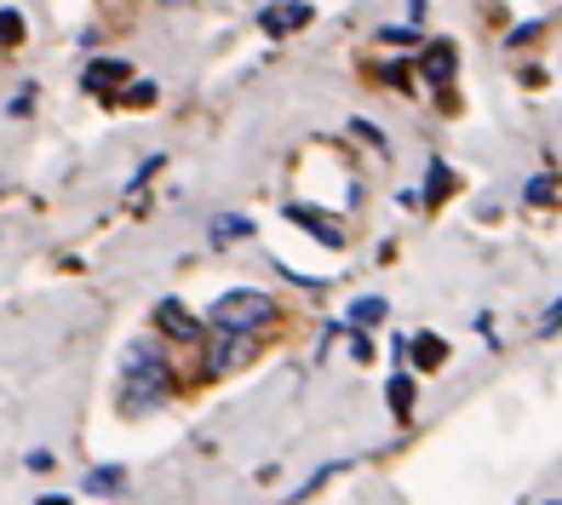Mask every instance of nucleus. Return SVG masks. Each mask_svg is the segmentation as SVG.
Instances as JSON below:
<instances>
[{
	"instance_id": "obj_1",
	"label": "nucleus",
	"mask_w": 562,
	"mask_h": 505,
	"mask_svg": "<svg viewBox=\"0 0 562 505\" xmlns=\"http://www.w3.org/2000/svg\"><path fill=\"white\" fill-rule=\"evenodd\" d=\"M172 396V362L161 345H133L126 350V379H121V408L126 414H149Z\"/></svg>"
},
{
	"instance_id": "obj_2",
	"label": "nucleus",
	"mask_w": 562,
	"mask_h": 505,
	"mask_svg": "<svg viewBox=\"0 0 562 505\" xmlns=\"http://www.w3.org/2000/svg\"><path fill=\"white\" fill-rule=\"evenodd\" d=\"M213 327H224V334H265V327L276 322V299L259 293V288H236V293H218V305L207 316Z\"/></svg>"
},
{
	"instance_id": "obj_3",
	"label": "nucleus",
	"mask_w": 562,
	"mask_h": 505,
	"mask_svg": "<svg viewBox=\"0 0 562 505\" xmlns=\"http://www.w3.org/2000/svg\"><path fill=\"white\" fill-rule=\"evenodd\" d=\"M156 322H161V334H172V339H201V334H207V322H201L184 299H161Z\"/></svg>"
},
{
	"instance_id": "obj_4",
	"label": "nucleus",
	"mask_w": 562,
	"mask_h": 505,
	"mask_svg": "<svg viewBox=\"0 0 562 505\" xmlns=\"http://www.w3.org/2000/svg\"><path fill=\"white\" fill-rule=\"evenodd\" d=\"M247 334H224V327H213V345H207V373H229L247 362Z\"/></svg>"
},
{
	"instance_id": "obj_5",
	"label": "nucleus",
	"mask_w": 562,
	"mask_h": 505,
	"mask_svg": "<svg viewBox=\"0 0 562 505\" xmlns=\"http://www.w3.org/2000/svg\"><path fill=\"white\" fill-rule=\"evenodd\" d=\"M288 218L293 224H304L316 242H327V247H345V231H339V218H327V213H316V207H288Z\"/></svg>"
},
{
	"instance_id": "obj_6",
	"label": "nucleus",
	"mask_w": 562,
	"mask_h": 505,
	"mask_svg": "<svg viewBox=\"0 0 562 505\" xmlns=\"http://www.w3.org/2000/svg\"><path fill=\"white\" fill-rule=\"evenodd\" d=\"M453 69H459L453 46H448V41H430V46H425V81H430V87H448Z\"/></svg>"
},
{
	"instance_id": "obj_7",
	"label": "nucleus",
	"mask_w": 562,
	"mask_h": 505,
	"mask_svg": "<svg viewBox=\"0 0 562 505\" xmlns=\"http://www.w3.org/2000/svg\"><path fill=\"white\" fill-rule=\"evenodd\" d=\"M259 23H265V35H293V30L311 23V7H304V0H293V7H270Z\"/></svg>"
},
{
	"instance_id": "obj_8",
	"label": "nucleus",
	"mask_w": 562,
	"mask_h": 505,
	"mask_svg": "<svg viewBox=\"0 0 562 505\" xmlns=\"http://www.w3.org/2000/svg\"><path fill=\"white\" fill-rule=\"evenodd\" d=\"M110 87H133V69L115 64V58H104V64L87 69V92H110Z\"/></svg>"
},
{
	"instance_id": "obj_9",
	"label": "nucleus",
	"mask_w": 562,
	"mask_h": 505,
	"mask_svg": "<svg viewBox=\"0 0 562 505\" xmlns=\"http://www.w3.org/2000/svg\"><path fill=\"white\" fill-rule=\"evenodd\" d=\"M407 357H414V368H419V373H430V368H442V362H448V345H442L437 334H414Z\"/></svg>"
},
{
	"instance_id": "obj_10",
	"label": "nucleus",
	"mask_w": 562,
	"mask_h": 505,
	"mask_svg": "<svg viewBox=\"0 0 562 505\" xmlns=\"http://www.w3.org/2000/svg\"><path fill=\"white\" fill-rule=\"evenodd\" d=\"M385 402H391V414H396V419H414V373H391Z\"/></svg>"
},
{
	"instance_id": "obj_11",
	"label": "nucleus",
	"mask_w": 562,
	"mask_h": 505,
	"mask_svg": "<svg viewBox=\"0 0 562 505\" xmlns=\"http://www.w3.org/2000/svg\"><path fill=\"white\" fill-rule=\"evenodd\" d=\"M345 322H356V327H373V322H385V299L379 293H368V299H356L350 305V316Z\"/></svg>"
},
{
	"instance_id": "obj_12",
	"label": "nucleus",
	"mask_w": 562,
	"mask_h": 505,
	"mask_svg": "<svg viewBox=\"0 0 562 505\" xmlns=\"http://www.w3.org/2000/svg\"><path fill=\"white\" fill-rule=\"evenodd\" d=\"M126 483V471L121 465H104V471H87V494H115Z\"/></svg>"
},
{
	"instance_id": "obj_13",
	"label": "nucleus",
	"mask_w": 562,
	"mask_h": 505,
	"mask_svg": "<svg viewBox=\"0 0 562 505\" xmlns=\"http://www.w3.org/2000/svg\"><path fill=\"white\" fill-rule=\"evenodd\" d=\"M241 236H252V218H241V213H236V218L224 213V218L213 224V242H241Z\"/></svg>"
},
{
	"instance_id": "obj_14",
	"label": "nucleus",
	"mask_w": 562,
	"mask_h": 505,
	"mask_svg": "<svg viewBox=\"0 0 562 505\" xmlns=\"http://www.w3.org/2000/svg\"><path fill=\"white\" fill-rule=\"evenodd\" d=\"M121 104H126V110H138V104L149 110V104H156V87H149V81H133V87L121 92Z\"/></svg>"
},
{
	"instance_id": "obj_15",
	"label": "nucleus",
	"mask_w": 562,
	"mask_h": 505,
	"mask_svg": "<svg viewBox=\"0 0 562 505\" xmlns=\"http://www.w3.org/2000/svg\"><path fill=\"white\" fill-rule=\"evenodd\" d=\"M23 41V18L7 7V12H0V46H18Z\"/></svg>"
},
{
	"instance_id": "obj_16",
	"label": "nucleus",
	"mask_w": 562,
	"mask_h": 505,
	"mask_svg": "<svg viewBox=\"0 0 562 505\" xmlns=\"http://www.w3.org/2000/svg\"><path fill=\"white\" fill-rule=\"evenodd\" d=\"M448 190H453V172H448L442 161H430V201H442Z\"/></svg>"
},
{
	"instance_id": "obj_17",
	"label": "nucleus",
	"mask_w": 562,
	"mask_h": 505,
	"mask_svg": "<svg viewBox=\"0 0 562 505\" xmlns=\"http://www.w3.org/2000/svg\"><path fill=\"white\" fill-rule=\"evenodd\" d=\"M551 195H557V179H546V172H540V179H528V201H533V207H546Z\"/></svg>"
},
{
	"instance_id": "obj_18",
	"label": "nucleus",
	"mask_w": 562,
	"mask_h": 505,
	"mask_svg": "<svg viewBox=\"0 0 562 505\" xmlns=\"http://www.w3.org/2000/svg\"><path fill=\"white\" fill-rule=\"evenodd\" d=\"M23 465H30V471H53L58 460H53V448H35V453H30V460H23Z\"/></svg>"
},
{
	"instance_id": "obj_19",
	"label": "nucleus",
	"mask_w": 562,
	"mask_h": 505,
	"mask_svg": "<svg viewBox=\"0 0 562 505\" xmlns=\"http://www.w3.org/2000/svg\"><path fill=\"white\" fill-rule=\"evenodd\" d=\"M557 327H562V299H557V305L546 311V322H540V334H557Z\"/></svg>"
},
{
	"instance_id": "obj_20",
	"label": "nucleus",
	"mask_w": 562,
	"mask_h": 505,
	"mask_svg": "<svg viewBox=\"0 0 562 505\" xmlns=\"http://www.w3.org/2000/svg\"><path fill=\"white\" fill-rule=\"evenodd\" d=\"M379 41H385V46H414V35H407V30H385Z\"/></svg>"
},
{
	"instance_id": "obj_21",
	"label": "nucleus",
	"mask_w": 562,
	"mask_h": 505,
	"mask_svg": "<svg viewBox=\"0 0 562 505\" xmlns=\"http://www.w3.org/2000/svg\"><path fill=\"white\" fill-rule=\"evenodd\" d=\"M35 505H69V500H64V494H41Z\"/></svg>"
},
{
	"instance_id": "obj_22",
	"label": "nucleus",
	"mask_w": 562,
	"mask_h": 505,
	"mask_svg": "<svg viewBox=\"0 0 562 505\" xmlns=\"http://www.w3.org/2000/svg\"><path fill=\"white\" fill-rule=\"evenodd\" d=\"M167 7H178V0H167Z\"/></svg>"
}]
</instances>
